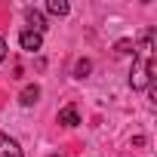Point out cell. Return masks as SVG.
<instances>
[{
    "label": "cell",
    "instance_id": "6",
    "mask_svg": "<svg viewBox=\"0 0 157 157\" xmlns=\"http://www.w3.org/2000/svg\"><path fill=\"white\" fill-rule=\"evenodd\" d=\"M37 99H40V86H37V83H28V86L22 90V96H19V102H22L25 108H31Z\"/></svg>",
    "mask_w": 157,
    "mask_h": 157
},
{
    "label": "cell",
    "instance_id": "3",
    "mask_svg": "<svg viewBox=\"0 0 157 157\" xmlns=\"http://www.w3.org/2000/svg\"><path fill=\"white\" fill-rule=\"evenodd\" d=\"M19 43H22V49H25V52H37V49L43 46V34L22 31V34H19Z\"/></svg>",
    "mask_w": 157,
    "mask_h": 157
},
{
    "label": "cell",
    "instance_id": "10",
    "mask_svg": "<svg viewBox=\"0 0 157 157\" xmlns=\"http://www.w3.org/2000/svg\"><path fill=\"white\" fill-rule=\"evenodd\" d=\"M3 59H6V40L0 37V62H3Z\"/></svg>",
    "mask_w": 157,
    "mask_h": 157
},
{
    "label": "cell",
    "instance_id": "4",
    "mask_svg": "<svg viewBox=\"0 0 157 157\" xmlns=\"http://www.w3.org/2000/svg\"><path fill=\"white\" fill-rule=\"evenodd\" d=\"M25 19H28V25H31L28 31H34V34H43V31H46V19H43L40 10H34V6L25 10Z\"/></svg>",
    "mask_w": 157,
    "mask_h": 157
},
{
    "label": "cell",
    "instance_id": "7",
    "mask_svg": "<svg viewBox=\"0 0 157 157\" xmlns=\"http://www.w3.org/2000/svg\"><path fill=\"white\" fill-rule=\"evenodd\" d=\"M46 10H49L52 16H68V13H71V6L65 3V0H49V3H46Z\"/></svg>",
    "mask_w": 157,
    "mask_h": 157
},
{
    "label": "cell",
    "instance_id": "1",
    "mask_svg": "<svg viewBox=\"0 0 157 157\" xmlns=\"http://www.w3.org/2000/svg\"><path fill=\"white\" fill-rule=\"evenodd\" d=\"M151 71H154V59H145V56H139V59L132 62L129 86H132V90H145V86L151 83Z\"/></svg>",
    "mask_w": 157,
    "mask_h": 157
},
{
    "label": "cell",
    "instance_id": "5",
    "mask_svg": "<svg viewBox=\"0 0 157 157\" xmlns=\"http://www.w3.org/2000/svg\"><path fill=\"white\" fill-rule=\"evenodd\" d=\"M59 123H62V126H77V123H80V114H77V108H74V105L62 108V111H59Z\"/></svg>",
    "mask_w": 157,
    "mask_h": 157
},
{
    "label": "cell",
    "instance_id": "2",
    "mask_svg": "<svg viewBox=\"0 0 157 157\" xmlns=\"http://www.w3.org/2000/svg\"><path fill=\"white\" fill-rule=\"evenodd\" d=\"M0 157H25L22 148H19V142L13 136H6V132H0Z\"/></svg>",
    "mask_w": 157,
    "mask_h": 157
},
{
    "label": "cell",
    "instance_id": "8",
    "mask_svg": "<svg viewBox=\"0 0 157 157\" xmlns=\"http://www.w3.org/2000/svg\"><path fill=\"white\" fill-rule=\"evenodd\" d=\"M90 68H93V62H90V59H80V62L74 65V77H77V80H83V77L90 74Z\"/></svg>",
    "mask_w": 157,
    "mask_h": 157
},
{
    "label": "cell",
    "instance_id": "9",
    "mask_svg": "<svg viewBox=\"0 0 157 157\" xmlns=\"http://www.w3.org/2000/svg\"><path fill=\"white\" fill-rule=\"evenodd\" d=\"M114 52L117 56H136V46H132V40H117Z\"/></svg>",
    "mask_w": 157,
    "mask_h": 157
}]
</instances>
